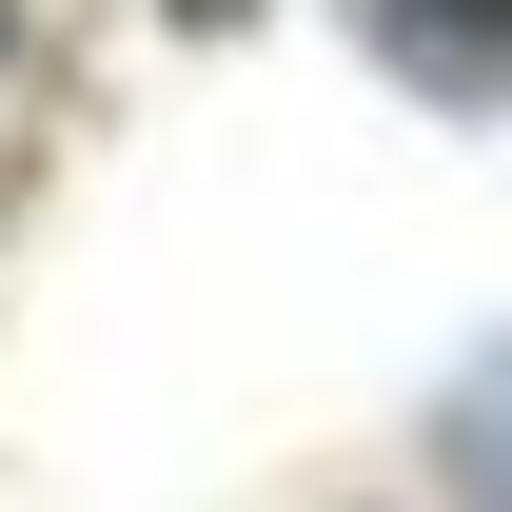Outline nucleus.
Returning a JSON list of instances; mask_svg holds the SVG:
<instances>
[{
	"label": "nucleus",
	"instance_id": "nucleus-2",
	"mask_svg": "<svg viewBox=\"0 0 512 512\" xmlns=\"http://www.w3.org/2000/svg\"><path fill=\"white\" fill-rule=\"evenodd\" d=\"M178 20H197V40H217V20H256V0H178Z\"/></svg>",
	"mask_w": 512,
	"mask_h": 512
},
{
	"label": "nucleus",
	"instance_id": "nucleus-1",
	"mask_svg": "<svg viewBox=\"0 0 512 512\" xmlns=\"http://www.w3.org/2000/svg\"><path fill=\"white\" fill-rule=\"evenodd\" d=\"M355 20H375V60L414 79V99H453V119L512 99V0H355Z\"/></svg>",
	"mask_w": 512,
	"mask_h": 512
}]
</instances>
